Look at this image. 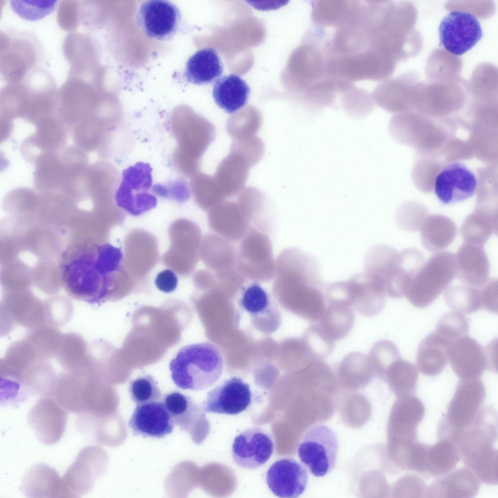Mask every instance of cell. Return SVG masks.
<instances>
[{
    "label": "cell",
    "mask_w": 498,
    "mask_h": 498,
    "mask_svg": "<svg viewBox=\"0 0 498 498\" xmlns=\"http://www.w3.org/2000/svg\"><path fill=\"white\" fill-rule=\"evenodd\" d=\"M273 289L278 295H286L299 305L302 316L318 322L326 306V284L321 280L320 265L315 257L296 248L282 250L276 259Z\"/></svg>",
    "instance_id": "6da1fadb"
},
{
    "label": "cell",
    "mask_w": 498,
    "mask_h": 498,
    "mask_svg": "<svg viewBox=\"0 0 498 498\" xmlns=\"http://www.w3.org/2000/svg\"><path fill=\"white\" fill-rule=\"evenodd\" d=\"M121 252L110 244L84 249L63 265L62 280L68 294L91 304L100 305L113 288L120 267Z\"/></svg>",
    "instance_id": "7a4b0ae2"
},
{
    "label": "cell",
    "mask_w": 498,
    "mask_h": 498,
    "mask_svg": "<svg viewBox=\"0 0 498 498\" xmlns=\"http://www.w3.org/2000/svg\"><path fill=\"white\" fill-rule=\"evenodd\" d=\"M498 431L497 410L482 406L457 443L460 460L465 467L489 485L498 483Z\"/></svg>",
    "instance_id": "3957f363"
},
{
    "label": "cell",
    "mask_w": 498,
    "mask_h": 498,
    "mask_svg": "<svg viewBox=\"0 0 498 498\" xmlns=\"http://www.w3.org/2000/svg\"><path fill=\"white\" fill-rule=\"evenodd\" d=\"M223 359L219 349L210 342H201L182 347L169 362L171 377L182 390L201 391L219 379Z\"/></svg>",
    "instance_id": "277c9868"
},
{
    "label": "cell",
    "mask_w": 498,
    "mask_h": 498,
    "mask_svg": "<svg viewBox=\"0 0 498 498\" xmlns=\"http://www.w3.org/2000/svg\"><path fill=\"white\" fill-rule=\"evenodd\" d=\"M485 396V388L480 378L461 379L446 414L439 424V439L450 440L457 444L462 432L471 424L483 406Z\"/></svg>",
    "instance_id": "5b68a950"
},
{
    "label": "cell",
    "mask_w": 498,
    "mask_h": 498,
    "mask_svg": "<svg viewBox=\"0 0 498 498\" xmlns=\"http://www.w3.org/2000/svg\"><path fill=\"white\" fill-rule=\"evenodd\" d=\"M171 123L178 146L173 157L175 165L183 174L195 175L202 155L215 139V127L200 117Z\"/></svg>",
    "instance_id": "8992f818"
},
{
    "label": "cell",
    "mask_w": 498,
    "mask_h": 498,
    "mask_svg": "<svg viewBox=\"0 0 498 498\" xmlns=\"http://www.w3.org/2000/svg\"><path fill=\"white\" fill-rule=\"evenodd\" d=\"M456 276L455 255L449 251L438 252L425 262L405 296L414 306L425 307L448 287Z\"/></svg>",
    "instance_id": "52a82bcc"
},
{
    "label": "cell",
    "mask_w": 498,
    "mask_h": 498,
    "mask_svg": "<svg viewBox=\"0 0 498 498\" xmlns=\"http://www.w3.org/2000/svg\"><path fill=\"white\" fill-rule=\"evenodd\" d=\"M336 433L327 426L319 424L307 428L298 443L301 462L314 476L323 477L334 468L338 449Z\"/></svg>",
    "instance_id": "ba28073f"
},
{
    "label": "cell",
    "mask_w": 498,
    "mask_h": 498,
    "mask_svg": "<svg viewBox=\"0 0 498 498\" xmlns=\"http://www.w3.org/2000/svg\"><path fill=\"white\" fill-rule=\"evenodd\" d=\"M236 268L248 280L268 282L276 273V260L268 236L253 227L242 239L237 250Z\"/></svg>",
    "instance_id": "9c48e42d"
},
{
    "label": "cell",
    "mask_w": 498,
    "mask_h": 498,
    "mask_svg": "<svg viewBox=\"0 0 498 498\" xmlns=\"http://www.w3.org/2000/svg\"><path fill=\"white\" fill-rule=\"evenodd\" d=\"M152 169L147 163L138 162L123 170L121 181L115 194L118 206L134 215L154 208L157 198L152 190Z\"/></svg>",
    "instance_id": "30bf717a"
},
{
    "label": "cell",
    "mask_w": 498,
    "mask_h": 498,
    "mask_svg": "<svg viewBox=\"0 0 498 498\" xmlns=\"http://www.w3.org/2000/svg\"><path fill=\"white\" fill-rule=\"evenodd\" d=\"M105 459L102 451L95 446L80 450L62 477L68 498H80L91 491L95 480L103 473Z\"/></svg>",
    "instance_id": "8fae6325"
},
{
    "label": "cell",
    "mask_w": 498,
    "mask_h": 498,
    "mask_svg": "<svg viewBox=\"0 0 498 498\" xmlns=\"http://www.w3.org/2000/svg\"><path fill=\"white\" fill-rule=\"evenodd\" d=\"M441 45L448 52L461 55L473 48L482 36L477 18L462 11H451L441 20L439 28Z\"/></svg>",
    "instance_id": "7c38bea8"
},
{
    "label": "cell",
    "mask_w": 498,
    "mask_h": 498,
    "mask_svg": "<svg viewBox=\"0 0 498 498\" xmlns=\"http://www.w3.org/2000/svg\"><path fill=\"white\" fill-rule=\"evenodd\" d=\"M175 425L187 432L196 444L202 443L211 430L202 406L178 391L165 394L162 398Z\"/></svg>",
    "instance_id": "4fadbf2b"
},
{
    "label": "cell",
    "mask_w": 498,
    "mask_h": 498,
    "mask_svg": "<svg viewBox=\"0 0 498 498\" xmlns=\"http://www.w3.org/2000/svg\"><path fill=\"white\" fill-rule=\"evenodd\" d=\"M67 410L52 396L40 398L29 410L27 420L42 444L54 445L62 437L68 421Z\"/></svg>",
    "instance_id": "5bb4252c"
},
{
    "label": "cell",
    "mask_w": 498,
    "mask_h": 498,
    "mask_svg": "<svg viewBox=\"0 0 498 498\" xmlns=\"http://www.w3.org/2000/svg\"><path fill=\"white\" fill-rule=\"evenodd\" d=\"M274 450L271 436L263 429L251 427L236 436L231 447L234 462L247 469H255L264 465Z\"/></svg>",
    "instance_id": "9a60e30c"
},
{
    "label": "cell",
    "mask_w": 498,
    "mask_h": 498,
    "mask_svg": "<svg viewBox=\"0 0 498 498\" xmlns=\"http://www.w3.org/2000/svg\"><path fill=\"white\" fill-rule=\"evenodd\" d=\"M181 15L173 3L163 0L145 1L140 6L137 21L148 37L157 40L169 37L177 31Z\"/></svg>",
    "instance_id": "2e32d148"
},
{
    "label": "cell",
    "mask_w": 498,
    "mask_h": 498,
    "mask_svg": "<svg viewBox=\"0 0 498 498\" xmlns=\"http://www.w3.org/2000/svg\"><path fill=\"white\" fill-rule=\"evenodd\" d=\"M251 401L249 385L233 376L209 391L202 407L206 413L234 415L246 410Z\"/></svg>",
    "instance_id": "e0dca14e"
},
{
    "label": "cell",
    "mask_w": 498,
    "mask_h": 498,
    "mask_svg": "<svg viewBox=\"0 0 498 498\" xmlns=\"http://www.w3.org/2000/svg\"><path fill=\"white\" fill-rule=\"evenodd\" d=\"M477 188L475 176L461 162L452 163L443 169L434 184L437 197L445 204L462 202L472 197Z\"/></svg>",
    "instance_id": "ac0fdd59"
},
{
    "label": "cell",
    "mask_w": 498,
    "mask_h": 498,
    "mask_svg": "<svg viewBox=\"0 0 498 498\" xmlns=\"http://www.w3.org/2000/svg\"><path fill=\"white\" fill-rule=\"evenodd\" d=\"M306 469L294 459L285 457L275 461L267 471L266 483L277 497L294 498L302 495L308 483Z\"/></svg>",
    "instance_id": "d6986e66"
},
{
    "label": "cell",
    "mask_w": 498,
    "mask_h": 498,
    "mask_svg": "<svg viewBox=\"0 0 498 498\" xmlns=\"http://www.w3.org/2000/svg\"><path fill=\"white\" fill-rule=\"evenodd\" d=\"M128 426L134 435L160 439L175 426L164 403L160 401L137 404Z\"/></svg>",
    "instance_id": "ffe728a7"
},
{
    "label": "cell",
    "mask_w": 498,
    "mask_h": 498,
    "mask_svg": "<svg viewBox=\"0 0 498 498\" xmlns=\"http://www.w3.org/2000/svg\"><path fill=\"white\" fill-rule=\"evenodd\" d=\"M448 357L453 371L461 379L480 378L487 368L484 349L467 336L451 342Z\"/></svg>",
    "instance_id": "44dd1931"
},
{
    "label": "cell",
    "mask_w": 498,
    "mask_h": 498,
    "mask_svg": "<svg viewBox=\"0 0 498 498\" xmlns=\"http://www.w3.org/2000/svg\"><path fill=\"white\" fill-rule=\"evenodd\" d=\"M480 482L466 467L454 469L427 486L425 498H474L479 493Z\"/></svg>",
    "instance_id": "7402d4cb"
},
{
    "label": "cell",
    "mask_w": 498,
    "mask_h": 498,
    "mask_svg": "<svg viewBox=\"0 0 498 498\" xmlns=\"http://www.w3.org/2000/svg\"><path fill=\"white\" fill-rule=\"evenodd\" d=\"M208 220L215 233L233 242L242 240L250 225L238 202L224 200L208 211Z\"/></svg>",
    "instance_id": "603a6c76"
},
{
    "label": "cell",
    "mask_w": 498,
    "mask_h": 498,
    "mask_svg": "<svg viewBox=\"0 0 498 498\" xmlns=\"http://www.w3.org/2000/svg\"><path fill=\"white\" fill-rule=\"evenodd\" d=\"M455 260L457 279L463 284L481 287L489 280L490 263L482 246L463 244Z\"/></svg>",
    "instance_id": "cb8c5ba5"
},
{
    "label": "cell",
    "mask_w": 498,
    "mask_h": 498,
    "mask_svg": "<svg viewBox=\"0 0 498 498\" xmlns=\"http://www.w3.org/2000/svg\"><path fill=\"white\" fill-rule=\"evenodd\" d=\"M21 489L30 498H68L57 471L42 463L34 464L25 473Z\"/></svg>",
    "instance_id": "d4e9b609"
},
{
    "label": "cell",
    "mask_w": 498,
    "mask_h": 498,
    "mask_svg": "<svg viewBox=\"0 0 498 498\" xmlns=\"http://www.w3.org/2000/svg\"><path fill=\"white\" fill-rule=\"evenodd\" d=\"M348 281L353 310L365 317L375 316L383 310L386 294L364 271L354 275Z\"/></svg>",
    "instance_id": "484cf974"
},
{
    "label": "cell",
    "mask_w": 498,
    "mask_h": 498,
    "mask_svg": "<svg viewBox=\"0 0 498 498\" xmlns=\"http://www.w3.org/2000/svg\"><path fill=\"white\" fill-rule=\"evenodd\" d=\"M394 412L395 441L413 443L418 441L417 428L425 413L421 400L414 394L400 397Z\"/></svg>",
    "instance_id": "4316f807"
},
{
    "label": "cell",
    "mask_w": 498,
    "mask_h": 498,
    "mask_svg": "<svg viewBox=\"0 0 498 498\" xmlns=\"http://www.w3.org/2000/svg\"><path fill=\"white\" fill-rule=\"evenodd\" d=\"M251 166L248 159L231 149L221 161L214 178L226 198L235 196L242 191Z\"/></svg>",
    "instance_id": "83f0119b"
},
{
    "label": "cell",
    "mask_w": 498,
    "mask_h": 498,
    "mask_svg": "<svg viewBox=\"0 0 498 498\" xmlns=\"http://www.w3.org/2000/svg\"><path fill=\"white\" fill-rule=\"evenodd\" d=\"M423 254L418 249L409 248L398 252L391 279L386 288V296L393 299L403 297L413 279L424 263Z\"/></svg>",
    "instance_id": "f1b7e54d"
},
{
    "label": "cell",
    "mask_w": 498,
    "mask_h": 498,
    "mask_svg": "<svg viewBox=\"0 0 498 498\" xmlns=\"http://www.w3.org/2000/svg\"><path fill=\"white\" fill-rule=\"evenodd\" d=\"M199 253L210 270L218 272L236 268L237 250L232 242L215 233L206 235Z\"/></svg>",
    "instance_id": "f546056e"
},
{
    "label": "cell",
    "mask_w": 498,
    "mask_h": 498,
    "mask_svg": "<svg viewBox=\"0 0 498 498\" xmlns=\"http://www.w3.org/2000/svg\"><path fill=\"white\" fill-rule=\"evenodd\" d=\"M450 343V341L436 331L428 335L418 348L416 365L419 371L427 376L440 374L448 362V351Z\"/></svg>",
    "instance_id": "4dcf8cb0"
},
{
    "label": "cell",
    "mask_w": 498,
    "mask_h": 498,
    "mask_svg": "<svg viewBox=\"0 0 498 498\" xmlns=\"http://www.w3.org/2000/svg\"><path fill=\"white\" fill-rule=\"evenodd\" d=\"M460 457L457 444L442 439L427 448L421 475L427 478H439L455 469Z\"/></svg>",
    "instance_id": "1f68e13d"
},
{
    "label": "cell",
    "mask_w": 498,
    "mask_h": 498,
    "mask_svg": "<svg viewBox=\"0 0 498 498\" xmlns=\"http://www.w3.org/2000/svg\"><path fill=\"white\" fill-rule=\"evenodd\" d=\"M223 67L216 52L210 48L198 50L188 60L184 76L188 82L203 85L212 83L222 75Z\"/></svg>",
    "instance_id": "d6a6232c"
},
{
    "label": "cell",
    "mask_w": 498,
    "mask_h": 498,
    "mask_svg": "<svg viewBox=\"0 0 498 498\" xmlns=\"http://www.w3.org/2000/svg\"><path fill=\"white\" fill-rule=\"evenodd\" d=\"M250 91L247 83L239 76L231 74L215 81L213 96L220 108L228 113H232L247 104Z\"/></svg>",
    "instance_id": "836d02e7"
},
{
    "label": "cell",
    "mask_w": 498,
    "mask_h": 498,
    "mask_svg": "<svg viewBox=\"0 0 498 498\" xmlns=\"http://www.w3.org/2000/svg\"><path fill=\"white\" fill-rule=\"evenodd\" d=\"M420 231L423 246L431 252H440L445 249L453 242L457 233L454 221L441 214L428 216Z\"/></svg>",
    "instance_id": "e575fe53"
},
{
    "label": "cell",
    "mask_w": 498,
    "mask_h": 498,
    "mask_svg": "<svg viewBox=\"0 0 498 498\" xmlns=\"http://www.w3.org/2000/svg\"><path fill=\"white\" fill-rule=\"evenodd\" d=\"M335 375L337 381L349 388L366 385L375 374L369 357L360 352H352L345 356L338 364Z\"/></svg>",
    "instance_id": "d590c367"
},
{
    "label": "cell",
    "mask_w": 498,
    "mask_h": 498,
    "mask_svg": "<svg viewBox=\"0 0 498 498\" xmlns=\"http://www.w3.org/2000/svg\"><path fill=\"white\" fill-rule=\"evenodd\" d=\"M354 322L355 314L351 307L332 303L327 304L322 316L316 322L326 336L335 341L349 334Z\"/></svg>",
    "instance_id": "8d00e7d4"
},
{
    "label": "cell",
    "mask_w": 498,
    "mask_h": 498,
    "mask_svg": "<svg viewBox=\"0 0 498 498\" xmlns=\"http://www.w3.org/2000/svg\"><path fill=\"white\" fill-rule=\"evenodd\" d=\"M237 202L250 225L264 232L270 230L271 215L267 199L263 193L255 188H248L241 192Z\"/></svg>",
    "instance_id": "74e56055"
},
{
    "label": "cell",
    "mask_w": 498,
    "mask_h": 498,
    "mask_svg": "<svg viewBox=\"0 0 498 498\" xmlns=\"http://www.w3.org/2000/svg\"><path fill=\"white\" fill-rule=\"evenodd\" d=\"M498 230V214L476 210L464 220L461 233L465 243L482 246Z\"/></svg>",
    "instance_id": "f35d334b"
},
{
    "label": "cell",
    "mask_w": 498,
    "mask_h": 498,
    "mask_svg": "<svg viewBox=\"0 0 498 498\" xmlns=\"http://www.w3.org/2000/svg\"><path fill=\"white\" fill-rule=\"evenodd\" d=\"M417 380L418 372L416 367L401 358L390 365L384 379L399 397L414 394Z\"/></svg>",
    "instance_id": "ab89813d"
},
{
    "label": "cell",
    "mask_w": 498,
    "mask_h": 498,
    "mask_svg": "<svg viewBox=\"0 0 498 498\" xmlns=\"http://www.w3.org/2000/svg\"><path fill=\"white\" fill-rule=\"evenodd\" d=\"M87 352L83 338L76 334L69 333L62 335L56 356L63 368L71 372L84 367Z\"/></svg>",
    "instance_id": "60d3db41"
},
{
    "label": "cell",
    "mask_w": 498,
    "mask_h": 498,
    "mask_svg": "<svg viewBox=\"0 0 498 498\" xmlns=\"http://www.w3.org/2000/svg\"><path fill=\"white\" fill-rule=\"evenodd\" d=\"M444 298L451 309L462 314H470L482 307L480 287L452 285L445 289Z\"/></svg>",
    "instance_id": "b9f144b4"
},
{
    "label": "cell",
    "mask_w": 498,
    "mask_h": 498,
    "mask_svg": "<svg viewBox=\"0 0 498 498\" xmlns=\"http://www.w3.org/2000/svg\"><path fill=\"white\" fill-rule=\"evenodd\" d=\"M192 187L196 203L206 211H209L226 198L214 177L200 173L196 174L192 181Z\"/></svg>",
    "instance_id": "7bdbcfd3"
},
{
    "label": "cell",
    "mask_w": 498,
    "mask_h": 498,
    "mask_svg": "<svg viewBox=\"0 0 498 498\" xmlns=\"http://www.w3.org/2000/svg\"><path fill=\"white\" fill-rule=\"evenodd\" d=\"M238 304L241 309L252 317L266 314L271 307L268 293L256 282L242 288Z\"/></svg>",
    "instance_id": "ee69618b"
},
{
    "label": "cell",
    "mask_w": 498,
    "mask_h": 498,
    "mask_svg": "<svg viewBox=\"0 0 498 498\" xmlns=\"http://www.w3.org/2000/svg\"><path fill=\"white\" fill-rule=\"evenodd\" d=\"M369 357L375 374L383 380L390 365L401 358L396 346L389 340H381L375 342L370 351Z\"/></svg>",
    "instance_id": "f6af8a7d"
},
{
    "label": "cell",
    "mask_w": 498,
    "mask_h": 498,
    "mask_svg": "<svg viewBox=\"0 0 498 498\" xmlns=\"http://www.w3.org/2000/svg\"><path fill=\"white\" fill-rule=\"evenodd\" d=\"M128 391L132 400L137 404L160 401V391L155 379L150 374H144L131 380Z\"/></svg>",
    "instance_id": "bcb514c9"
},
{
    "label": "cell",
    "mask_w": 498,
    "mask_h": 498,
    "mask_svg": "<svg viewBox=\"0 0 498 498\" xmlns=\"http://www.w3.org/2000/svg\"><path fill=\"white\" fill-rule=\"evenodd\" d=\"M304 341L315 360L326 359L333 352L335 347V341L326 336L317 322L308 327Z\"/></svg>",
    "instance_id": "7dc6e473"
},
{
    "label": "cell",
    "mask_w": 498,
    "mask_h": 498,
    "mask_svg": "<svg viewBox=\"0 0 498 498\" xmlns=\"http://www.w3.org/2000/svg\"><path fill=\"white\" fill-rule=\"evenodd\" d=\"M469 323L463 314L454 311L444 315L439 320L436 331L452 342L467 336Z\"/></svg>",
    "instance_id": "c3c4849f"
},
{
    "label": "cell",
    "mask_w": 498,
    "mask_h": 498,
    "mask_svg": "<svg viewBox=\"0 0 498 498\" xmlns=\"http://www.w3.org/2000/svg\"><path fill=\"white\" fill-rule=\"evenodd\" d=\"M57 0H10L13 10L26 20L35 21L43 18L53 11Z\"/></svg>",
    "instance_id": "681fc988"
},
{
    "label": "cell",
    "mask_w": 498,
    "mask_h": 498,
    "mask_svg": "<svg viewBox=\"0 0 498 498\" xmlns=\"http://www.w3.org/2000/svg\"><path fill=\"white\" fill-rule=\"evenodd\" d=\"M342 97V108L345 113L352 118H363L373 109L372 100L365 93L348 92Z\"/></svg>",
    "instance_id": "f907efd6"
},
{
    "label": "cell",
    "mask_w": 498,
    "mask_h": 498,
    "mask_svg": "<svg viewBox=\"0 0 498 498\" xmlns=\"http://www.w3.org/2000/svg\"><path fill=\"white\" fill-rule=\"evenodd\" d=\"M261 122L257 116L254 118L240 115L233 116L228 122L227 131L234 140L254 136L259 129Z\"/></svg>",
    "instance_id": "816d5d0a"
},
{
    "label": "cell",
    "mask_w": 498,
    "mask_h": 498,
    "mask_svg": "<svg viewBox=\"0 0 498 498\" xmlns=\"http://www.w3.org/2000/svg\"><path fill=\"white\" fill-rule=\"evenodd\" d=\"M397 494L400 497L407 498H425L427 485L419 475L407 474L397 482Z\"/></svg>",
    "instance_id": "f5cc1de1"
},
{
    "label": "cell",
    "mask_w": 498,
    "mask_h": 498,
    "mask_svg": "<svg viewBox=\"0 0 498 498\" xmlns=\"http://www.w3.org/2000/svg\"><path fill=\"white\" fill-rule=\"evenodd\" d=\"M152 191L160 196L172 198L179 201L187 199L190 195L188 184L181 180L167 185H155L152 187Z\"/></svg>",
    "instance_id": "db71d44e"
},
{
    "label": "cell",
    "mask_w": 498,
    "mask_h": 498,
    "mask_svg": "<svg viewBox=\"0 0 498 498\" xmlns=\"http://www.w3.org/2000/svg\"><path fill=\"white\" fill-rule=\"evenodd\" d=\"M482 307L498 312V280L491 279L480 287Z\"/></svg>",
    "instance_id": "11a10c76"
},
{
    "label": "cell",
    "mask_w": 498,
    "mask_h": 498,
    "mask_svg": "<svg viewBox=\"0 0 498 498\" xmlns=\"http://www.w3.org/2000/svg\"><path fill=\"white\" fill-rule=\"evenodd\" d=\"M178 278L171 270L166 269L159 272L155 279V285L161 291L171 293L178 285Z\"/></svg>",
    "instance_id": "9f6ffc18"
}]
</instances>
